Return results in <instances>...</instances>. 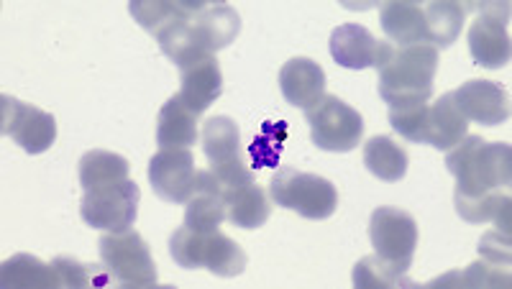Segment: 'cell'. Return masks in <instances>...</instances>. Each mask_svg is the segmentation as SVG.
Listing matches in <instances>:
<instances>
[{
	"mask_svg": "<svg viewBox=\"0 0 512 289\" xmlns=\"http://www.w3.org/2000/svg\"><path fill=\"white\" fill-rule=\"evenodd\" d=\"M379 98L390 108L423 105L433 95V80L438 72V49L431 44L395 47L379 67Z\"/></svg>",
	"mask_w": 512,
	"mask_h": 289,
	"instance_id": "3957f363",
	"label": "cell"
},
{
	"mask_svg": "<svg viewBox=\"0 0 512 289\" xmlns=\"http://www.w3.org/2000/svg\"><path fill=\"white\" fill-rule=\"evenodd\" d=\"M3 287H59L52 264H44L31 254H16L0 266Z\"/></svg>",
	"mask_w": 512,
	"mask_h": 289,
	"instance_id": "d4e9b609",
	"label": "cell"
},
{
	"mask_svg": "<svg viewBox=\"0 0 512 289\" xmlns=\"http://www.w3.org/2000/svg\"><path fill=\"white\" fill-rule=\"evenodd\" d=\"M210 174H213V180H216L218 192H221L223 200H228L231 195H236L244 187L254 185V172L244 164V159H233V162L226 164H216V167H210Z\"/></svg>",
	"mask_w": 512,
	"mask_h": 289,
	"instance_id": "4dcf8cb0",
	"label": "cell"
},
{
	"mask_svg": "<svg viewBox=\"0 0 512 289\" xmlns=\"http://www.w3.org/2000/svg\"><path fill=\"white\" fill-rule=\"evenodd\" d=\"M479 254L484 261L497 266H510V236L500 231L484 233L482 241H479Z\"/></svg>",
	"mask_w": 512,
	"mask_h": 289,
	"instance_id": "1f68e13d",
	"label": "cell"
},
{
	"mask_svg": "<svg viewBox=\"0 0 512 289\" xmlns=\"http://www.w3.org/2000/svg\"><path fill=\"white\" fill-rule=\"evenodd\" d=\"M198 141V116L180 100L169 98L159 110L157 144L159 149H190Z\"/></svg>",
	"mask_w": 512,
	"mask_h": 289,
	"instance_id": "ffe728a7",
	"label": "cell"
},
{
	"mask_svg": "<svg viewBox=\"0 0 512 289\" xmlns=\"http://www.w3.org/2000/svg\"><path fill=\"white\" fill-rule=\"evenodd\" d=\"M269 195L280 208L295 210L308 220H326L338 208V190L318 174L282 167L272 174Z\"/></svg>",
	"mask_w": 512,
	"mask_h": 289,
	"instance_id": "5b68a950",
	"label": "cell"
},
{
	"mask_svg": "<svg viewBox=\"0 0 512 289\" xmlns=\"http://www.w3.org/2000/svg\"><path fill=\"white\" fill-rule=\"evenodd\" d=\"M128 169H131L128 167V159L105 149L85 151L80 164H77L82 190H93V187L128 180Z\"/></svg>",
	"mask_w": 512,
	"mask_h": 289,
	"instance_id": "cb8c5ba5",
	"label": "cell"
},
{
	"mask_svg": "<svg viewBox=\"0 0 512 289\" xmlns=\"http://www.w3.org/2000/svg\"><path fill=\"white\" fill-rule=\"evenodd\" d=\"M141 190L136 182L123 180L85 190L80 200V218L103 233H123L134 228L139 215Z\"/></svg>",
	"mask_w": 512,
	"mask_h": 289,
	"instance_id": "ba28073f",
	"label": "cell"
},
{
	"mask_svg": "<svg viewBox=\"0 0 512 289\" xmlns=\"http://www.w3.org/2000/svg\"><path fill=\"white\" fill-rule=\"evenodd\" d=\"M226 213L236 228H244V231H254V228H262L269 220V200L264 195V190L259 185H249L244 190H239L236 195H231L226 200Z\"/></svg>",
	"mask_w": 512,
	"mask_h": 289,
	"instance_id": "484cf974",
	"label": "cell"
},
{
	"mask_svg": "<svg viewBox=\"0 0 512 289\" xmlns=\"http://www.w3.org/2000/svg\"><path fill=\"white\" fill-rule=\"evenodd\" d=\"M354 284L356 287H413L405 274H397L379 256H367L354 266Z\"/></svg>",
	"mask_w": 512,
	"mask_h": 289,
	"instance_id": "83f0119b",
	"label": "cell"
},
{
	"mask_svg": "<svg viewBox=\"0 0 512 289\" xmlns=\"http://www.w3.org/2000/svg\"><path fill=\"white\" fill-rule=\"evenodd\" d=\"M328 47H331V57L336 59V64H341L346 70H367V67L379 70L387 52H390L387 41L374 39L372 31L364 29L361 24L336 26Z\"/></svg>",
	"mask_w": 512,
	"mask_h": 289,
	"instance_id": "4fadbf2b",
	"label": "cell"
},
{
	"mask_svg": "<svg viewBox=\"0 0 512 289\" xmlns=\"http://www.w3.org/2000/svg\"><path fill=\"white\" fill-rule=\"evenodd\" d=\"M169 254L182 269H208L216 277L231 279L244 274L246 254L239 243L223 233H195L187 226L177 228L169 238Z\"/></svg>",
	"mask_w": 512,
	"mask_h": 289,
	"instance_id": "277c9868",
	"label": "cell"
},
{
	"mask_svg": "<svg viewBox=\"0 0 512 289\" xmlns=\"http://www.w3.org/2000/svg\"><path fill=\"white\" fill-rule=\"evenodd\" d=\"M454 103L466 121L482 126H502L510 118V98L502 85L492 80H469L454 90Z\"/></svg>",
	"mask_w": 512,
	"mask_h": 289,
	"instance_id": "5bb4252c",
	"label": "cell"
},
{
	"mask_svg": "<svg viewBox=\"0 0 512 289\" xmlns=\"http://www.w3.org/2000/svg\"><path fill=\"white\" fill-rule=\"evenodd\" d=\"M223 93L221 64L213 54L180 67V100L195 116H203Z\"/></svg>",
	"mask_w": 512,
	"mask_h": 289,
	"instance_id": "9a60e30c",
	"label": "cell"
},
{
	"mask_svg": "<svg viewBox=\"0 0 512 289\" xmlns=\"http://www.w3.org/2000/svg\"><path fill=\"white\" fill-rule=\"evenodd\" d=\"M0 110H3L0 131L3 136H11L26 154H44L57 141V121L47 110L11 95L0 98Z\"/></svg>",
	"mask_w": 512,
	"mask_h": 289,
	"instance_id": "30bf717a",
	"label": "cell"
},
{
	"mask_svg": "<svg viewBox=\"0 0 512 289\" xmlns=\"http://www.w3.org/2000/svg\"><path fill=\"white\" fill-rule=\"evenodd\" d=\"M192 8L190 0L182 3H172V0H131L128 3V13L136 18V24L149 34H157L167 21L182 16Z\"/></svg>",
	"mask_w": 512,
	"mask_h": 289,
	"instance_id": "4316f807",
	"label": "cell"
},
{
	"mask_svg": "<svg viewBox=\"0 0 512 289\" xmlns=\"http://www.w3.org/2000/svg\"><path fill=\"white\" fill-rule=\"evenodd\" d=\"M364 167L382 182H400L408 174V151L390 136H374L364 144Z\"/></svg>",
	"mask_w": 512,
	"mask_h": 289,
	"instance_id": "603a6c76",
	"label": "cell"
},
{
	"mask_svg": "<svg viewBox=\"0 0 512 289\" xmlns=\"http://www.w3.org/2000/svg\"><path fill=\"white\" fill-rule=\"evenodd\" d=\"M466 118L456 108L454 93H446L428 105L425 113V139L423 144H431L438 151H451L466 136Z\"/></svg>",
	"mask_w": 512,
	"mask_h": 289,
	"instance_id": "ac0fdd59",
	"label": "cell"
},
{
	"mask_svg": "<svg viewBox=\"0 0 512 289\" xmlns=\"http://www.w3.org/2000/svg\"><path fill=\"white\" fill-rule=\"evenodd\" d=\"M446 169L456 177V213L466 223H495V231L510 236V144L464 136L446 154Z\"/></svg>",
	"mask_w": 512,
	"mask_h": 289,
	"instance_id": "6da1fadb",
	"label": "cell"
},
{
	"mask_svg": "<svg viewBox=\"0 0 512 289\" xmlns=\"http://www.w3.org/2000/svg\"><path fill=\"white\" fill-rule=\"evenodd\" d=\"M241 31V16L226 3L198 0L182 16L172 18L157 31L159 49L177 67L226 49Z\"/></svg>",
	"mask_w": 512,
	"mask_h": 289,
	"instance_id": "7a4b0ae2",
	"label": "cell"
},
{
	"mask_svg": "<svg viewBox=\"0 0 512 289\" xmlns=\"http://www.w3.org/2000/svg\"><path fill=\"white\" fill-rule=\"evenodd\" d=\"M280 90L295 108H313L326 95V72L308 57H295L280 70Z\"/></svg>",
	"mask_w": 512,
	"mask_h": 289,
	"instance_id": "2e32d148",
	"label": "cell"
},
{
	"mask_svg": "<svg viewBox=\"0 0 512 289\" xmlns=\"http://www.w3.org/2000/svg\"><path fill=\"white\" fill-rule=\"evenodd\" d=\"M200 144H203V151L205 157H208L210 167L241 159L239 126H236V121L228 116H216L210 118V121H205L203 131H200Z\"/></svg>",
	"mask_w": 512,
	"mask_h": 289,
	"instance_id": "44dd1931",
	"label": "cell"
},
{
	"mask_svg": "<svg viewBox=\"0 0 512 289\" xmlns=\"http://www.w3.org/2000/svg\"><path fill=\"white\" fill-rule=\"evenodd\" d=\"M507 18H510L507 3H484L474 24L469 26V52L474 62L487 70H500L510 64L512 47Z\"/></svg>",
	"mask_w": 512,
	"mask_h": 289,
	"instance_id": "8fae6325",
	"label": "cell"
},
{
	"mask_svg": "<svg viewBox=\"0 0 512 289\" xmlns=\"http://www.w3.org/2000/svg\"><path fill=\"white\" fill-rule=\"evenodd\" d=\"M52 269L59 279V287H72L82 289L90 287V284H108V279H113L111 274H98L93 264H82V261L72 259V256H57L52 261Z\"/></svg>",
	"mask_w": 512,
	"mask_h": 289,
	"instance_id": "f1b7e54d",
	"label": "cell"
},
{
	"mask_svg": "<svg viewBox=\"0 0 512 289\" xmlns=\"http://www.w3.org/2000/svg\"><path fill=\"white\" fill-rule=\"evenodd\" d=\"M98 249L103 269L123 287H152V284H157L159 274L152 251L134 228L123 233H103Z\"/></svg>",
	"mask_w": 512,
	"mask_h": 289,
	"instance_id": "8992f818",
	"label": "cell"
},
{
	"mask_svg": "<svg viewBox=\"0 0 512 289\" xmlns=\"http://www.w3.org/2000/svg\"><path fill=\"white\" fill-rule=\"evenodd\" d=\"M149 182L164 203H187L198 192V169L190 149H159L149 159Z\"/></svg>",
	"mask_w": 512,
	"mask_h": 289,
	"instance_id": "7c38bea8",
	"label": "cell"
},
{
	"mask_svg": "<svg viewBox=\"0 0 512 289\" xmlns=\"http://www.w3.org/2000/svg\"><path fill=\"white\" fill-rule=\"evenodd\" d=\"M425 29H428V44L436 49H448L459 39L464 26V6L454 0H431L423 6Z\"/></svg>",
	"mask_w": 512,
	"mask_h": 289,
	"instance_id": "7402d4cb",
	"label": "cell"
},
{
	"mask_svg": "<svg viewBox=\"0 0 512 289\" xmlns=\"http://www.w3.org/2000/svg\"><path fill=\"white\" fill-rule=\"evenodd\" d=\"M369 238L372 246L387 266L397 274H408L413 266L415 249H418V223L410 213L400 208L382 205L369 220Z\"/></svg>",
	"mask_w": 512,
	"mask_h": 289,
	"instance_id": "9c48e42d",
	"label": "cell"
},
{
	"mask_svg": "<svg viewBox=\"0 0 512 289\" xmlns=\"http://www.w3.org/2000/svg\"><path fill=\"white\" fill-rule=\"evenodd\" d=\"M185 205V226L195 233L218 231V226L228 218L226 200L218 192L210 169L208 172H198V192Z\"/></svg>",
	"mask_w": 512,
	"mask_h": 289,
	"instance_id": "d6986e66",
	"label": "cell"
},
{
	"mask_svg": "<svg viewBox=\"0 0 512 289\" xmlns=\"http://www.w3.org/2000/svg\"><path fill=\"white\" fill-rule=\"evenodd\" d=\"M310 139L318 149L349 154L364 136V118L338 95H323L313 108L305 110Z\"/></svg>",
	"mask_w": 512,
	"mask_h": 289,
	"instance_id": "52a82bcc",
	"label": "cell"
},
{
	"mask_svg": "<svg viewBox=\"0 0 512 289\" xmlns=\"http://www.w3.org/2000/svg\"><path fill=\"white\" fill-rule=\"evenodd\" d=\"M379 21L387 39L395 41V47H413L428 44L423 6L413 0H390L379 6Z\"/></svg>",
	"mask_w": 512,
	"mask_h": 289,
	"instance_id": "e0dca14e",
	"label": "cell"
},
{
	"mask_svg": "<svg viewBox=\"0 0 512 289\" xmlns=\"http://www.w3.org/2000/svg\"><path fill=\"white\" fill-rule=\"evenodd\" d=\"M459 282L461 287H507L510 284V274L502 272V266L489 264V261H477V264H469L464 272H454L448 277L436 279L431 284H451Z\"/></svg>",
	"mask_w": 512,
	"mask_h": 289,
	"instance_id": "f546056e",
	"label": "cell"
}]
</instances>
